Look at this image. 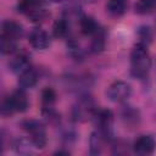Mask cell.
Listing matches in <instances>:
<instances>
[{"label":"cell","instance_id":"1","mask_svg":"<svg viewBox=\"0 0 156 156\" xmlns=\"http://www.w3.org/2000/svg\"><path fill=\"white\" fill-rule=\"evenodd\" d=\"M151 67V58L147 45L136 43L130 52V73L133 77L143 79L149 74Z\"/></svg>","mask_w":156,"mask_h":156},{"label":"cell","instance_id":"2","mask_svg":"<svg viewBox=\"0 0 156 156\" xmlns=\"http://www.w3.org/2000/svg\"><path fill=\"white\" fill-rule=\"evenodd\" d=\"M28 98L23 89L12 91L1 102V115L4 117H10L16 112H24L28 108Z\"/></svg>","mask_w":156,"mask_h":156},{"label":"cell","instance_id":"3","mask_svg":"<svg viewBox=\"0 0 156 156\" xmlns=\"http://www.w3.org/2000/svg\"><path fill=\"white\" fill-rule=\"evenodd\" d=\"M17 10L34 23L43 22L49 16L44 0H20Z\"/></svg>","mask_w":156,"mask_h":156},{"label":"cell","instance_id":"4","mask_svg":"<svg viewBox=\"0 0 156 156\" xmlns=\"http://www.w3.org/2000/svg\"><path fill=\"white\" fill-rule=\"evenodd\" d=\"M21 126L27 132V134L29 135L30 140L33 141V144L37 149H43L46 145V143H48L46 132H45V127L43 126L41 122H39L37 119H24L21 123Z\"/></svg>","mask_w":156,"mask_h":156},{"label":"cell","instance_id":"5","mask_svg":"<svg viewBox=\"0 0 156 156\" xmlns=\"http://www.w3.org/2000/svg\"><path fill=\"white\" fill-rule=\"evenodd\" d=\"M93 119L96 126V130L102 135L105 140L111 139L112 136V126H113V113L106 108H96Z\"/></svg>","mask_w":156,"mask_h":156},{"label":"cell","instance_id":"6","mask_svg":"<svg viewBox=\"0 0 156 156\" xmlns=\"http://www.w3.org/2000/svg\"><path fill=\"white\" fill-rule=\"evenodd\" d=\"M106 95L112 102H124L132 95V87L124 80H115L108 85Z\"/></svg>","mask_w":156,"mask_h":156},{"label":"cell","instance_id":"7","mask_svg":"<svg viewBox=\"0 0 156 156\" xmlns=\"http://www.w3.org/2000/svg\"><path fill=\"white\" fill-rule=\"evenodd\" d=\"M28 41L37 50H45L50 46V35L41 28H34L28 35Z\"/></svg>","mask_w":156,"mask_h":156},{"label":"cell","instance_id":"8","mask_svg":"<svg viewBox=\"0 0 156 156\" xmlns=\"http://www.w3.org/2000/svg\"><path fill=\"white\" fill-rule=\"evenodd\" d=\"M133 149L138 155H151L156 149V141L152 135H140L134 141Z\"/></svg>","mask_w":156,"mask_h":156},{"label":"cell","instance_id":"9","mask_svg":"<svg viewBox=\"0 0 156 156\" xmlns=\"http://www.w3.org/2000/svg\"><path fill=\"white\" fill-rule=\"evenodd\" d=\"M9 67L13 73L21 74L22 72H24L26 69H28L30 67V58L27 55V52H24V51L18 52L11 58Z\"/></svg>","mask_w":156,"mask_h":156},{"label":"cell","instance_id":"10","mask_svg":"<svg viewBox=\"0 0 156 156\" xmlns=\"http://www.w3.org/2000/svg\"><path fill=\"white\" fill-rule=\"evenodd\" d=\"M22 34H23V27L18 22L13 20H6L1 23V35L18 40L22 37Z\"/></svg>","mask_w":156,"mask_h":156},{"label":"cell","instance_id":"11","mask_svg":"<svg viewBox=\"0 0 156 156\" xmlns=\"http://www.w3.org/2000/svg\"><path fill=\"white\" fill-rule=\"evenodd\" d=\"M38 78H39L38 72L33 67H29L28 69H26L24 72L18 74V87L23 90L24 89H30L37 84Z\"/></svg>","mask_w":156,"mask_h":156},{"label":"cell","instance_id":"12","mask_svg":"<svg viewBox=\"0 0 156 156\" xmlns=\"http://www.w3.org/2000/svg\"><path fill=\"white\" fill-rule=\"evenodd\" d=\"M79 28L84 35H91V37L100 30L98 22L91 16H87V15H83L79 18Z\"/></svg>","mask_w":156,"mask_h":156},{"label":"cell","instance_id":"13","mask_svg":"<svg viewBox=\"0 0 156 156\" xmlns=\"http://www.w3.org/2000/svg\"><path fill=\"white\" fill-rule=\"evenodd\" d=\"M121 117L123 123L127 127H136L140 122V115L138 112V110L133 108L132 106H123L122 112H121Z\"/></svg>","mask_w":156,"mask_h":156},{"label":"cell","instance_id":"14","mask_svg":"<svg viewBox=\"0 0 156 156\" xmlns=\"http://www.w3.org/2000/svg\"><path fill=\"white\" fill-rule=\"evenodd\" d=\"M128 9V0H107L106 10L113 17L122 16Z\"/></svg>","mask_w":156,"mask_h":156},{"label":"cell","instance_id":"15","mask_svg":"<svg viewBox=\"0 0 156 156\" xmlns=\"http://www.w3.org/2000/svg\"><path fill=\"white\" fill-rule=\"evenodd\" d=\"M33 147H35V146H34L33 141L30 140V138H17L13 141L15 151L17 154H21V155H29V154H32Z\"/></svg>","mask_w":156,"mask_h":156},{"label":"cell","instance_id":"16","mask_svg":"<svg viewBox=\"0 0 156 156\" xmlns=\"http://www.w3.org/2000/svg\"><path fill=\"white\" fill-rule=\"evenodd\" d=\"M68 29H69V26H68V22L66 21V18L56 20L52 24V34L57 39L66 38L68 35Z\"/></svg>","mask_w":156,"mask_h":156},{"label":"cell","instance_id":"17","mask_svg":"<svg viewBox=\"0 0 156 156\" xmlns=\"http://www.w3.org/2000/svg\"><path fill=\"white\" fill-rule=\"evenodd\" d=\"M134 10L138 15H149L156 10V0H136Z\"/></svg>","mask_w":156,"mask_h":156},{"label":"cell","instance_id":"18","mask_svg":"<svg viewBox=\"0 0 156 156\" xmlns=\"http://www.w3.org/2000/svg\"><path fill=\"white\" fill-rule=\"evenodd\" d=\"M105 139L102 138V135L95 130L91 133L90 138H89V152L90 155H99L101 152V145H102V141Z\"/></svg>","mask_w":156,"mask_h":156},{"label":"cell","instance_id":"19","mask_svg":"<svg viewBox=\"0 0 156 156\" xmlns=\"http://www.w3.org/2000/svg\"><path fill=\"white\" fill-rule=\"evenodd\" d=\"M0 49H1V52H2L4 55L12 54V52L17 49V40H16V39H12V38H9V37L1 35Z\"/></svg>","mask_w":156,"mask_h":156},{"label":"cell","instance_id":"20","mask_svg":"<svg viewBox=\"0 0 156 156\" xmlns=\"http://www.w3.org/2000/svg\"><path fill=\"white\" fill-rule=\"evenodd\" d=\"M56 101V93L51 88H45L41 91V104L43 107H52Z\"/></svg>","mask_w":156,"mask_h":156},{"label":"cell","instance_id":"21","mask_svg":"<svg viewBox=\"0 0 156 156\" xmlns=\"http://www.w3.org/2000/svg\"><path fill=\"white\" fill-rule=\"evenodd\" d=\"M93 43H91V49H93V51L94 52H99V51H101L102 49H104V46H105V35H104V32L101 30V28H100V30L96 33V34H94L93 35Z\"/></svg>","mask_w":156,"mask_h":156},{"label":"cell","instance_id":"22","mask_svg":"<svg viewBox=\"0 0 156 156\" xmlns=\"http://www.w3.org/2000/svg\"><path fill=\"white\" fill-rule=\"evenodd\" d=\"M67 46H68V52H69V55H71L74 60H82V58H83V50L80 49L79 44H78L76 40L71 39V40L68 41Z\"/></svg>","mask_w":156,"mask_h":156},{"label":"cell","instance_id":"23","mask_svg":"<svg viewBox=\"0 0 156 156\" xmlns=\"http://www.w3.org/2000/svg\"><path fill=\"white\" fill-rule=\"evenodd\" d=\"M138 35H139V43H143L145 45H147L150 41H151V38H152V33H151V29L147 27V26H143L139 28L138 30Z\"/></svg>","mask_w":156,"mask_h":156},{"label":"cell","instance_id":"24","mask_svg":"<svg viewBox=\"0 0 156 156\" xmlns=\"http://www.w3.org/2000/svg\"><path fill=\"white\" fill-rule=\"evenodd\" d=\"M55 155H69V151L67 150H58L55 152Z\"/></svg>","mask_w":156,"mask_h":156},{"label":"cell","instance_id":"25","mask_svg":"<svg viewBox=\"0 0 156 156\" xmlns=\"http://www.w3.org/2000/svg\"><path fill=\"white\" fill-rule=\"evenodd\" d=\"M52 2H63V1H68V0H50Z\"/></svg>","mask_w":156,"mask_h":156},{"label":"cell","instance_id":"26","mask_svg":"<svg viewBox=\"0 0 156 156\" xmlns=\"http://www.w3.org/2000/svg\"><path fill=\"white\" fill-rule=\"evenodd\" d=\"M87 1H95V0H87Z\"/></svg>","mask_w":156,"mask_h":156}]
</instances>
